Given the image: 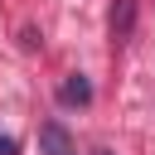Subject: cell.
I'll list each match as a JSON object with an SVG mask.
<instances>
[{
    "instance_id": "cell-3",
    "label": "cell",
    "mask_w": 155,
    "mask_h": 155,
    "mask_svg": "<svg viewBox=\"0 0 155 155\" xmlns=\"http://www.w3.org/2000/svg\"><path fill=\"white\" fill-rule=\"evenodd\" d=\"M58 102H63V107H92V82H87L82 73H68L63 87H58Z\"/></svg>"
},
{
    "instance_id": "cell-1",
    "label": "cell",
    "mask_w": 155,
    "mask_h": 155,
    "mask_svg": "<svg viewBox=\"0 0 155 155\" xmlns=\"http://www.w3.org/2000/svg\"><path fill=\"white\" fill-rule=\"evenodd\" d=\"M39 155H78V140L68 136L63 121H44L39 126Z\"/></svg>"
},
{
    "instance_id": "cell-2",
    "label": "cell",
    "mask_w": 155,
    "mask_h": 155,
    "mask_svg": "<svg viewBox=\"0 0 155 155\" xmlns=\"http://www.w3.org/2000/svg\"><path fill=\"white\" fill-rule=\"evenodd\" d=\"M136 29V0H111V48H121Z\"/></svg>"
},
{
    "instance_id": "cell-5",
    "label": "cell",
    "mask_w": 155,
    "mask_h": 155,
    "mask_svg": "<svg viewBox=\"0 0 155 155\" xmlns=\"http://www.w3.org/2000/svg\"><path fill=\"white\" fill-rule=\"evenodd\" d=\"M92 155H111V150H107V145H97V150H92Z\"/></svg>"
},
{
    "instance_id": "cell-4",
    "label": "cell",
    "mask_w": 155,
    "mask_h": 155,
    "mask_svg": "<svg viewBox=\"0 0 155 155\" xmlns=\"http://www.w3.org/2000/svg\"><path fill=\"white\" fill-rule=\"evenodd\" d=\"M0 155H15V140H10L5 131H0Z\"/></svg>"
}]
</instances>
